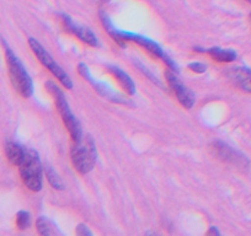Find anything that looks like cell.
Instances as JSON below:
<instances>
[{
    "instance_id": "cell-14",
    "label": "cell",
    "mask_w": 251,
    "mask_h": 236,
    "mask_svg": "<svg viewBox=\"0 0 251 236\" xmlns=\"http://www.w3.org/2000/svg\"><path fill=\"white\" fill-rule=\"evenodd\" d=\"M45 172H46V176H47L48 182H50V185L53 187V189H63L62 181H60V179H59V177H58L57 172H55V171L53 170V168L50 167V166H46Z\"/></svg>"
},
{
    "instance_id": "cell-3",
    "label": "cell",
    "mask_w": 251,
    "mask_h": 236,
    "mask_svg": "<svg viewBox=\"0 0 251 236\" xmlns=\"http://www.w3.org/2000/svg\"><path fill=\"white\" fill-rule=\"evenodd\" d=\"M101 21H102L103 26L107 30V32L115 38V41L117 42L122 43L126 42V41H132V42H136L137 45L142 46L143 48H146L151 54H153L154 57H158L163 59V57L165 55L164 53L163 48L158 45L156 42H154L153 40L151 38L146 37V36H141V35H137V33L133 32H128V31H122V30H118L113 26V24L111 23L110 19L107 18V15L103 13H101Z\"/></svg>"
},
{
    "instance_id": "cell-17",
    "label": "cell",
    "mask_w": 251,
    "mask_h": 236,
    "mask_svg": "<svg viewBox=\"0 0 251 236\" xmlns=\"http://www.w3.org/2000/svg\"><path fill=\"white\" fill-rule=\"evenodd\" d=\"M187 68L191 71H194V73H199V74L204 73V71H207V66L206 64L201 63V62H192V63L188 64Z\"/></svg>"
},
{
    "instance_id": "cell-13",
    "label": "cell",
    "mask_w": 251,
    "mask_h": 236,
    "mask_svg": "<svg viewBox=\"0 0 251 236\" xmlns=\"http://www.w3.org/2000/svg\"><path fill=\"white\" fill-rule=\"evenodd\" d=\"M207 53L211 55L213 59L222 63H230L236 59V53L231 49H223L219 47H212L207 49Z\"/></svg>"
},
{
    "instance_id": "cell-10",
    "label": "cell",
    "mask_w": 251,
    "mask_h": 236,
    "mask_svg": "<svg viewBox=\"0 0 251 236\" xmlns=\"http://www.w3.org/2000/svg\"><path fill=\"white\" fill-rule=\"evenodd\" d=\"M213 150L214 154H216L219 159L226 161V163L240 164V160H243L241 158H239L238 154H236L230 146H228L224 143H221V142H217V143L213 144Z\"/></svg>"
},
{
    "instance_id": "cell-6",
    "label": "cell",
    "mask_w": 251,
    "mask_h": 236,
    "mask_svg": "<svg viewBox=\"0 0 251 236\" xmlns=\"http://www.w3.org/2000/svg\"><path fill=\"white\" fill-rule=\"evenodd\" d=\"M28 45H30L31 49H32V52L35 53V55L37 57L38 61L41 62V64H42L43 67H46V68H47L48 71H50V73H52L53 75L59 80V83L62 84L64 88L69 89V90L73 89L72 79L69 78V75L66 73V71H64V69H63L62 67H60L59 64L53 59L52 55L45 49V47H43L37 40H35V38H30V40H28Z\"/></svg>"
},
{
    "instance_id": "cell-11",
    "label": "cell",
    "mask_w": 251,
    "mask_h": 236,
    "mask_svg": "<svg viewBox=\"0 0 251 236\" xmlns=\"http://www.w3.org/2000/svg\"><path fill=\"white\" fill-rule=\"evenodd\" d=\"M5 154L8 160L10 161L13 165L19 166L21 163H23L24 158H25L26 149L23 148L19 144L14 143V142H9L5 145Z\"/></svg>"
},
{
    "instance_id": "cell-8",
    "label": "cell",
    "mask_w": 251,
    "mask_h": 236,
    "mask_svg": "<svg viewBox=\"0 0 251 236\" xmlns=\"http://www.w3.org/2000/svg\"><path fill=\"white\" fill-rule=\"evenodd\" d=\"M62 20L67 30L71 33H73L74 36H76L81 42L86 43V45L91 46V47H96V46L99 45L98 37L94 35L93 31L84 27V26L75 24L68 15H66V14H62Z\"/></svg>"
},
{
    "instance_id": "cell-12",
    "label": "cell",
    "mask_w": 251,
    "mask_h": 236,
    "mask_svg": "<svg viewBox=\"0 0 251 236\" xmlns=\"http://www.w3.org/2000/svg\"><path fill=\"white\" fill-rule=\"evenodd\" d=\"M108 71L115 75V78L117 79L120 85L125 89L126 93L129 94V95H134L136 94V85H134L133 80H132L128 74H126L125 71H121L117 67H110Z\"/></svg>"
},
{
    "instance_id": "cell-18",
    "label": "cell",
    "mask_w": 251,
    "mask_h": 236,
    "mask_svg": "<svg viewBox=\"0 0 251 236\" xmlns=\"http://www.w3.org/2000/svg\"><path fill=\"white\" fill-rule=\"evenodd\" d=\"M163 61L165 62V63H166V66L169 67V69H170L171 71H175V73H177V71H178V69H177V66H176V64H175V62H174L173 59H170V58H169L168 55L165 54V55H164V57H163Z\"/></svg>"
},
{
    "instance_id": "cell-15",
    "label": "cell",
    "mask_w": 251,
    "mask_h": 236,
    "mask_svg": "<svg viewBox=\"0 0 251 236\" xmlns=\"http://www.w3.org/2000/svg\"><path fill=\"white\" fill-rule=\"evenodd\" d=\"M16 225L20 230H25L30 226V214L26 211H20L16 214Z\"/></svg>"
},
{
    "instance_id": "cell-9",
    "label": "cell",
    "mask_w": 251,
    "mask_h": 236,
    "mask_svg": "<svg viewBox=\"0 0 251 236\" xmlns=\"http://www.w3.org/2000/svg\"><path fill=\"white\" fill-rule=\"evenodd\" d=\"M228 76L240 90L251 94V71L249 68H230Z\"/></svg>"
},
{
    "instance_id": "cell-7",
    "label": "cell",
    "mask_w": 251,
    "mask_h": 236,
    "mask_svg": "<svg viewBox=\"0 0 251 236\" xmlns=\"http://www.w3.org/2000/svg\"><path fill=\"white\" fill-rule=\"evenodd\" d=\"M165 78L169 86L173 89L174 94H175L176 97H177L178 102H180L185 108L190 110V108L195 105V95L192 94V91L188 90V89L178 80L177 76H176L175 73H173V71H166Z\"/></svg>"
},
{
    "instance_id": "cell-21",
    "label": "cell",
    "mask_w": 251,
    "mask_h": 236,
    "mask_svg": "<svg viewBox=\"0 0 251 236\" xmlns=\"http://www.w3.org/2000/svg\"><path fill=\"white\" fill-rule=\"evenodd\" d=\"M246 1H249V3H250V4H251V0H246Z\"/></svg>"
},
{
    "instance_id": "cell-5",
    "label": "cell",
    "mask_w": 251,
    "mask_h": 236,
    "mask_svg": "<svg viewBox=\"0 0 251 236\" xmlns=\"http://www.w3.org/2000/svg\"><path fill=\"white\" fill-rule=\"evenodd\" d=\"M96 148L93 139L89 138L86 143L78 142L74 143L71 149V158L75 170L81 175L89 173L96 163Z\"/></svg>"
},
{
    "instance_id": "cell-22",
    "label": "cell",
    "mask_w": 251,
    "mask_h": 236,
    "mask_svg": "<svg viewBox=\"0 0 251 236\" xmlns=\"http://www.w3.org/2000/svg\"><path fill=\"white\" fill-rule=\"evenodd\" d=\"M250 18H251V15H250Z\"/></svg>"
},
{
    "instance_id": "cell-1",
    "label": "cell",
    "mask_w": 251,
    "mask_h": 236,
    "mask_svg": "<svg viewBox=\"0 0 251 236\" xmlns=\"http://www.w3.org/2000/svg\"><path fill=\"white\" fill-rule=\"evenodd\" d=\"M5 47V58L6 64H8L9 75L10 80L15 90L20 94L23 97L27 98L33 94V83L31 76L26 71L25 67L21 63V61L16 57L15 53L10 49V47L4 43Z\"/></svg>"
},
{
    "instance_id": "cell-16",
    "label": "cell",
    "mask_w": 251,
    "mask_h": 236,
    "mask_svg": "<svg viewBox=\"0 0 251 236\" xmlns=\"http://www.w3.org/2000/svg\"><path fill=\"white\" fill-rule=\"evenodd\" d=\"M36 229H37V233L42 236H48L52 234L50 224H48V221L46 220L45 218H42V216L37 219V223H36Z\"/></svg>"
},
{
    "instance_id": "cell-4",
    "label": "cell",
    "mask_w": 251,
    "mask_h": 236,
    "mask_svg": "<svg viewBox=\"0 0 251 236\" xmlns=\"http://www.w3.org/2000/svg\"><path fill=\"white\" fill-rule=\"evenodd\" d=\"M20 176L24 184L28 189L38 192L42 189V164H41L38 154L35 150L26 149L25 158L19 165Z\"/></svg>"
},
{
    "instance_id": "cell-2",
    "label": "cell",
    "mask_w": 251,
    "mask_h": 236,
    "mask_svg": "<svg viewBox=\"0 0 251 236\" xmlns=\"http://www.w3.org/2000/svg\"><path fill=\"white\" fill-rule=\"evenodd\" d=\"M46 88L48 89V91H50L53 95V97H54L58 111H59L60 116H62L63 122H64L66 127L68 128L69 134H71L73 142L74 143L80 142L81 138H83V131H81L80 122L76 119V117L73 115V112H72L68 101H67L63 91L60 90L54 83H52V81H47V83H46Z\"/></svg>"
},
{
    "instance_id": "cell-20",
    "label": "cell",
    "mask_w": 251,
    "mask_h": 236,
    "mask_svg": "<svg viewBox=\"0 0 251 236\" xmlns=\"http://www.w3.org/2000/svg\"><path fill=\"white\" fill-rule=\"evenodd\" d=\"M207 234H208V235H217V236L221 235V233H219L218 229H217L216 226H211V228H209V230H208V233H207Z\"/></svg>"
},
{
    "instance_id": "cell-19",
    "label": "cell",
    "mask_w": 251,
    "mask_h": 236,
    "mask_svg": "<svg viewBox=\"0 0 251 236\" xmlns=\"http://www.w3.org/2000/svg\"><path fill=\"white\" fill-rule=\"evenodd\" d=\"M76 234L80 236H86V235H93V233H91L90 230L88 229V226L84 225V224H80V225H78V228H76Z\"/></svg>"
}]
</instances>
